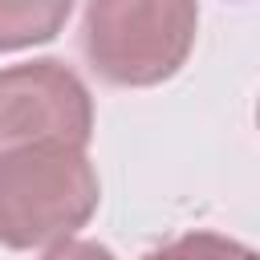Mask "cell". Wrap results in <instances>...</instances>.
Listing matches in <instances>:
<instances>
[{"instance_id":"obj_3","label":"cell","mask_w":260,"mask_h":260,"mask_svg":"<svg viewBox=\"0 0 260 260\" xmlns=\"http://www.w3.org/2000/svg\"><path fill=\"white\" fill-rule=\"evenodd\" d=\"M93 138V98L85 81L57 57H32L0 69V154L28 142Z\"/></svg>"},{"instance_id":"obj_6","label":"cell","mask_w":260,"mask_h":260,"mask_svg":"<svg viewBox=\"0 0 260 260\" xmlns=\"http://www.w3.org/2000/svg\"><path fill=\"white\" fill-rule=\"evenodd\" d=\"M41 260H114V252L106 244H98V240H73L69 236V240L49 244V252Z\"/></svg>"},{"instance_id":"obj_5","label":"cell","mask_w":260,"mask_h":260,"mask_svg":"<svg viewBox=\"0 0 260 260\" xmlns=\"http://www.w3.org/2000/svg\"><path fill=\"white\" fill-rule=\"evenodd\" d=\"M142 260H256V252L244 240H232L219 232H187L162 248H150Z\"/></svg>"},{"instance_id":"obj_2","label":"cell","mask_w":260,"mask_h":260,"mask_svg":"<svg viewBox=\"0 0 260 260\" xmlns=\"http://www.w3.org/2000/svg\"><path fill=\"white\" fill-rule=\"evenodd\" d=\"M199 32L195 0H85L81 49L89 69L122 89L171 81Z\"/></svg>"},{"instance_id":"obj_4","label":"cell","mask_w":260,"mask_h":260,"mask_svg":"<svg viewBox=\"0 0 260 260\" xmlns=\"http://www.w3.org/2000/svg\"><path fill=\"white\" fill-rule=\"evenodd\" d=\"M73 12V0H0V53L53 41Z\"/></svg>"},{"instance_id":"obj_1","label":"cell","mask_w":260,"mask_h":260,"mask_svg":"<svg viewBox=\"0 0 260 260\" xmlns=\"http://www.w3.org/2000/svg\"><path fill=\"white\" fill-rule=\"evenodd\" d=\"M102 199L85 146L28 142L0 154V244L12 252L49 248L81 232Z\"/></svg>"}]
</instances>
